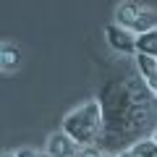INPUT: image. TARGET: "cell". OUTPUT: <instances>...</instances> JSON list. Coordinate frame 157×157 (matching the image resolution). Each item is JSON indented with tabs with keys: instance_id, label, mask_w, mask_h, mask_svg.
<instances>
[{
	"instance_id": "4fadbf2b",
	"label": "cell",
	"mask_w": 157,
	"mask_h": 157,
	"mask_svg": "<svg viewBox=\"0 0 157 157\" xmlns=\"http://www.w3.org/2000/svg\"><path fill=\"white\" fill-rule=\"evenodd\" d=\"M118 157H136V152H134V149H123Z\"/></svg>"
},
{
	"instance_id": "ba28073f",
	"label": "cell",
	"mask_w": 157,
	"mask_h": 157,
	"mask_svg": "<svg viewBox=\"0 0 157 157\" xmlns=\"http://www.w3.org/2000/svg\"><path fill=\"white\" fill-rule=\"evenodd\" d=\"M152 29H157V13L149 11V8H141V13H139V18H136V24L131 26V32L144 34V32H152Z\"/></svg>"
},
{
	"instance_id": "ac0fdd59",
	"label": "cell",
	"mask_w": 157,
	"mask_h": 157,
	"mask_svg": "<svg viewBox=\"0 0 157 157\" xmlns=\"http://www.w3.org/2000/svg\"><path fill=\"white\" fill-rule=\"evenodd\" d=\"M155 94H157V89H155Z\"/></svg>"
},
{
	"instance_id": "7c38bea8",
	"label": "cell",
	"mask_w": 157,
	"mask_h": 157,
	"mask_svg": "<svg viewBox=\"0 0 157 157\" xmlns=\"http://www.w3.org/2000/svg\"><path fill=\"white\" fill-rule=\"evenodd\" d=\"M16 157H39V155H37L34 149H18V152H16Z\"/></svg>"
},
{
	"instance_id": "30bf717a",
	"label": "cell",
	"mask_w": 157,
	"mask_h": 157,
	"mask_svg": "<svg viewBox=\"0 0 157 157\" xmlns=\"http://www.w3.org/2000/svg\"><path fill=\"white\" fill-rule=\"evenodd\" d=\"M131 149L136 152V157H157V141L155 139H139V141H134Z\"/></svg>"
},
{
	"instance_id": "9a60e30c",
	"label": "cell",
	"mask_w": 157,
	"mask_h": 157,
	"mask_svg": "<svg viewBox=\"0 0 157 157\" xmlns=\"http://www.w3.org/2000/svg\"><path fill=\"white\" fill-rule=\"evenodd\" d=\"M152 139H155V141H157V128H155V131H152Z\"/></svg>"
},
{
	"instance_id": "5bb4252c",
	"label": "cell",
	"mask_w": 157,
	"mask_h": 157,
	"mask_svg": "<svg viewBox=\"0 0 157 157\" xmlns=\"http://www.w3.org/2000/svg\"><path fill=\"white\" fill-rule=\"evenodd\" d=\"M102 157H115V155H110V152H102Z\"/></svg>"
},
{
	"instance_id": "8992f818",
	"label": "cell",
	"mask_w": 157,
	"mask_h": 157,
	"mask_svg": "<svg viewBox=\"0 0 157 157\" xmlns=\"http://www.w3.org/2000/svg\"><path fill=\"white\" fill-rule=\"evenodd\" d=\"M139 13H141V8L136 6V3H131V0H126V3H121V6L115 8V24L131 29L136 24V18H139Z\"/></svg>"
},
{
	"instance_id": "3957f363",
	"label": "cell",
	"mask_w": 157,
	"mask_h": 157,
	"mask_svg": "<svg viewBox=\"0 0 157 157\" xmlns=\"http://www.w3.org/2000/svg\"><path fill=\"white\" fill-rule=\"evenodd\" d=\"M105 37H107V42H110V47L115 52L128 55V52L136 50V34L131 32V29L121 26V24H110V26L105 29Z\"/></svg>"
},
{
	"instance_id": "e0dca14e",
	"label": "cell",
	"mask_w": 157,
	"mask_h": 157,
	"mask_svg": "<svg viewBox=\"0 0 157 157\" xmlns=\"http://www.w3.org/2000/svg\"><path fill=\"white\" fill-rule=\"evenodd\" d=\"M3 157H16V155H3Z\"/></svg>"
},
{
	"instance_id": "5b68a950",
	"label": "cell",
	"mask_w": 157,
	"mask_h": 157,
	"mask_svg": "<svg viewBox=\"0 0 157 157\" xmlns=\"http://www.w3.org/2000/svg\"><path fill=\"white\" fill-rule=\"evenodd\" d=\"M21 60H24L21 47L6 42L3 50H0V66H3V71H16V68H21Z\"/></svg>"
},
{
	"instance_id": "6da1fadb",
	"label": "cell",
	"mask_w": 157,
	"mask_h": 157,
	"mask_svg": "<svg viewBox=\"0 0 157 157\" xmlns=\"http://www.w3.org/2000/svg\"><path fill=\"white\" fill-rule=\"evenodd\" d=\"M100 105L102 118H105L102 136L107 144L157 128V94L149 89L147 78L141 81L136 76H126L107 81Z\"/></svg>"
},
{
	"instance_id": "8fae6325",
	"label": "cell",
	"mask_w": 157,
	"mask_h": 157,
	"mask_svg": "<svg viewBox=\"0 0 157 157\" xmlns=\"http://www.w3.org/2000/svg\"><path fill=\"white\" fill-rule=\"evenodd\" d=\"M76 157H102V152L97 149L94 144H86V147H81V149L76 152Z\"/></svg>"
},
{
	"instance_id": "277c9868",
	"label": "cell",
	"mask_w": 157,
	"mask_h": 157,
	"mask_svg": "<svg viewBox=\"0 0 157 157\" xmlns=\"http://www.w3.org/2000/svg\"><path fill=\"white\" fill-rule=\"evenodd\" d=\"M78 144L66 134V131H55L47 136V155L52 157H76Z\"/></svg>"
},
{
	"instance_id": "7a4b0ae2",
	"label": "cell",
	"mask_w": 157,
	"mask_h": 157,
	"mask_svg": "<svg viewBox=\"0 0 157 157\" xmlns=\"http://www.w3.org/2000/svg\"><path fill=\"white\" fill-rule=\"evenodd\" d=\"M102 128H105V118H102V105L97 100H92L86 105H81L78 110L68 113L66 121H63V131L78 147L94 144L102 136Z\"/></svg>"
},
{
	"instance_id": "52a82bcc",
	"label": "cell",
	"mask_w": 157,
	"mask_h": 157,
	"mask_svg": "<svg viewBox=\"0 0 157 157\" xmlns=\"http://www.w3.org/2000/svg\"><path fill=\"white\" fill-rule=\"evenodd\" d=\"M136 52H144V55L157 58V29L144 34H136Z\"/></svg>"
},
{
	"instance_id": "2e32d148",
	"label": "cell",
	"mask_w": 157,
	"mask_h": 157,
	"mask_svg": "<svg viewBox=\"0 0 157 157\" xmlns=\"http://www.w3.org/2000/svg\"><path fill=\"white\" fill-rule=\"evenodd\" d=\"M39 157H52V155H47V152H45V155H39Z\"/></svg>"
},
{
	"instance_id": "9c48e42d",
	"label": "cell",
	"mask_w": 157,
	"mask_h": 157,
	"mask_svg": "<svg viewBox=\"0 0 157 157\" xmlns=\"http://www.w3.org/2000/svg\"><path fill=\"white\" fill-rule=\"evenodd\" d=\"M136 68H139L141 78H147V81L157 78V58L144 55V52H136Z\"/></svg>"
}]
</instances>
